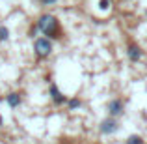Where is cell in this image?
Here are the masks:
<instances>
[{
  "instance_id": "6da1fadb",
  "label": "cell",
  "mask_w": 147,
  "mask_h": 144,
  "mask_svg": "<svg viewBox=\"0 0 147 144\" xmlns=\"http://www.w3.org/2000/svg\"><path fill=\"white\" fill-rule=\"evenodd\" d=\"M37 28L41 30V34L49 36V40H60L61 38V30H60V23L54 15L43 13L37 19Z\"/></svg>"
},
{
  "instance_id": "7a4b0ae2",
  "label": "cell",
  "mask_w": 147,
  "mask_h": 144,
  "mask_svg": "<svg viewBox=\"0 0 147 144\" xmlns=\"http://www.w3.org/2000/svg\"><path fill=\"white\" fill-rule=\"evenodd\" d=\"M34 53L37 58H47L52 53V43H50L49 38H39V40L34 41Z\"/></svg>"
},
{
  "instance_id": "3957f363",
  "label": "cell",
  "mask_w": 147,
  "mask_h": 144,
  "mask_svg": "<svg viewBox=\"0 0 147 144\" xmlns=\"http://www.w3.org/2000/svg\"><path fill=\"white\" fill-rule=\"evenodd\" d=\"M117 129H119V124H117L115 118H106V120H102V122L99 124V131L102 135H112Z\"/></svg>"
},
{
  "instance_id": "277c9868",
  "label": "cell",
  "mask_w": 147,
  "mask_h": 144,
  "mask_svg": "<svg viewBox=\"0 0 147 144\" xmlns=\"http://www.w3.org/2000/svg\"><path fill=\"white\" fill-rule=\"evenodd\" d=\"M106 109H108V114H110V118H117V116L123 114V109H125V105H123L121 99H112V101H108Z\"/></svg>"
},
{
  "instance_id": "5b68a950",
  "label": "cell",
  "mask_w": 147,
  "mask_h": 144,
  "mask_svg": "<svg viewBox=\"0 0 147 144\" xmlns=\"http://www.w3.org/2000/svg\"><path fill=\"white\" fill-rule=\"evenodd\" d=\"M50 99H52L56 105H61V103H65V101H67V97L61 94L60 88H58L56 84H50Z\"/></svg>"
},
{
  "instance_id": "8992f818",
  "label": "cell",
  "mask_w": 147,
  "mask_h": 144,
  "mask_svg": "<svg viewBox=\"0 0 147 144\" xmlns=\"http://www.w3.org/2000/svg\"><path fill=\"white\" fill-rule=\"evenodd\" d=\"M127 54H129L130 62H138L142 58V49L138 47L136 43H129V47H127Z\"/></svg>"
},
{
  "instance_id": "52a82bcc",
  "label": "cell",
  "mask_w": 147,
  "mask_h": 144,
  "mask_svg": "<svg viewBox=\"0 0 147 144\" xmlns=\"http://www.w3.org/2000/svg\"><path fill=\"white\" fill-rule=\"evenodd\" d=\"M6 101H7V105H9L11 109H15V107H19L21 105V96L17 94V92H11V94H7V97H6Z\"/></svg>"
},
{
  "instance_id": "ba28073f",
  "label": "cell",
  "mask_w": 147,
  "mask_h": 144,
  "mask_svg": "<svg viewBox=\"0 0 147 144\" xmlns=\"http://www.w3.org/2000/svg\"><path fill=\"white\" fill-rule=\"evenodd\" d=\"M125 144H144V139H142L140 135H130L125 141Z\"/></svg>"
},
{
  "instance_id": "9c48e42d",
  "label": "cell",
  "mask_w": 147,
  "mask_h": 144,
  "mask_svg": "<svg viewBox=\"0 0 147 144\" xmlns=\"http://www.w3.org/2000/svg\"><path fill=\"white\" fill-rule=\"evenodd\" d=\"M67 105H69V109H71V111H76V109H80L82 101H80L78 97H73V99H69V101H67Z\"/></svg>"
},
{
  "instance_id": "30bf717a",
  "label": "cell",
  "mask_w": 147,
  "mask_h": 144,
  "mask_svg": "<svg viewBox=\"0 0 147 144\" xmlns=\"http://www.w3.org/2000/svg\"><path fill=\"white\" fill-rule=\"evenodd\" d=\"M7 38H9V30H7V26H0V41H6Z\"/></svg>"
},
{
  "instance_id": "8fae6325",
  "label": "cell",
  "mask_w": 147,
  "mask_h": 144,
  "mask_svg": "<svg viewBox=\"0 0 147 144\" xmlns=\"http://www.w3.org/2000/svg\"><path fill=\"white\" fill-rule=\"evenodd\" d=\"M99 10H102V11L110 10V0H99Z\"/></svg>"
},
{
  "instance_id": "7c38bea8",
  "label": "cell",
  "mask_w": 147,
  "mask_h": 144,
  "mask_svg": "<svg viewBox=\"0 0 147 144\" xmlns=\"http://www.w3.org/2000/svg\"><path fill=\"white\" fill-rule=\"evenodd\" d=\"M58 2V0H41V4H45V6H49V4H54Z\"/></svg>"
},
{
  "instance_id": "4fadbf2b",
  "label": "cell",
  "mask_w": 147,
  "mask_h": 144,
  "mask_svg": "<svg viewBox=\"0 0 147 144\" xmlns=\"http://www.w3.org/2000/svg\"><path fill=\"white\" fill-rule=\"evenodd\" d=\"M4 126V118H2V116H0V127H2Z\"/></svg>"
}]
</instances>
